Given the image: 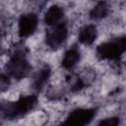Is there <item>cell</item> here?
Listing matches in <instances>:
<instances>
[{
	"mask_svg": "<svg viewBox=\"0 0 126 126\" xmlns=\"http://www.w3.org/2000/svg\"><path fill=\"white\" fill-rule=\"evenodd\" d=\"M126 49L125 36H119L100 43L96 47V55L103 60H118Z\"/></svg>",
	"mask_w": 126,
	"mask_h": 126,
	"instance_id": "3957f363",
	"label": "cell"
},
{
	"mask_svg": "<svg viewBox=\"0 0 126 126\" xmlns=\"http://www.w3.org/2000/svg\"><path fill=\"white\" fill-rule=\"evenodd\" d=\"M0 49H1V42H0Z\"/></svg>",
	"mask_w": 126,
	"mask_h": 126,
	"instance_id": "9a60e30c",
	"label": "cell"
},
{
	"mask_svg": "<svg viewBox=\"0 0 126 126\" xmlns=\"http://www.w3.org/2000/svg\"><path fill=\"white\" fill-rule=\"evenodd\" d=\"M64 17V10L58 5H52L44 14V23L47 26H55Z\"/></svg>",
	"mask_w": 126,
	"mask_h": 126,
	"instance_id": "ba28073f",
	"label": "cell"
},
{
	"mask_svg": "<svg viewBox=\"0 0 126 126\" xmlns=\"http://www.w3.org/2000/svg\"><path fill=\"white\" fill-rule=\"evenodd\" d=\"M38 17L34 13H27L20 17L18 22V33L22 38L31 36L36 30Z\"/></svg>",
	"mask_w": 126,
	"mask_h": 126,
	"instance_id": "8992f818",
	"label": "cell"
},
{
	"mask_svg": "<svg viewBox=\"0 0 126 126\" xmlns=\"http://www.w3.org/2000/svg\"><path fill=\"white\" fill-rule=\"evenodd\" d=\"M98 125H105V126H116L119 124V118L118 117H108L105 119L100 120Z\"/></svg>",
	"mask_w": 126,
	"mask_h": 126,
	"instance_id": "5bb4252c",
	"label": "cell"
},
{
	"mask_svg": "<svg viewBox=\"0 0 126 126\" xmlns=\"http://www.w3.org/2000/svg\"><path fill=\"white\" fill-rule=\"evenodd\" d=\"M109 13V5L106 1H99L90 12V18L94 20H100L105 18Z\"/></svg>",
	"mask_w": 126,
	"mask_h": 126,
	"instance_id": "8fae6325",
	"label": "cell"
},
{
	"mask_svg": "<svg viewBox=\"0 0 126 126\" xmlns=\"http://www.w3.org/2000/svg\"><path fill=\"white\" fill-rule=\"evenodd\" d=\"M52 27L53 28L46 32L45 43L51 49H57L66 40L68 36V28L64 23H60Z\"/></svg>",
	"mask_w": 126,
	"mask_h": 126,
	"instance_id": "277c9868",
	"label": "cell"
},
{
	"mask_svg": "<svg viewBox=\"0 0 126 126\" xmlns=\"http://www.w3.org/2000/svg\"><path fill=\"white\" fill-rule=\"evenodd\" d=\"M67 84L72 93H78L85 88L84 80L77 74H71L66 78Z\"/></svg>",
	"mask_w": 126,
	"mask_h": 126,
	"instance_id": "7c38bea8",
	"label": "cell"
},
{
	"mask_svg": "<svg viewBox=\"0 0 126 126\" xmlns=\"http://www.w3.org/2000/svg\"><path fill=\"white\" fill-rule=\"evenodd\" d=\"M11 85L10 77L7 74H0V93L6 92Z\"/></svg>",
	"mask_w": 126,
	"mask_h": 126,
	"instance_id": "4fadbf2b",
	"label": "cell"
},
{
	"mask_svg": "<svg viewBox=\"0 0 126 126\" xmlns=\"http://www.w3.org/2000/svg\"><path fill=\"white\" fill-rule=\"evenodd\" d=\"M51 75V68L49 65L44 64L35 74L34 79H33V89L36 91H41L42 88L45 86V84L47 83V81L49 80Z\"/></svg>",
	"mask_w": 126,
	"mask_h": 126,
	"instance_id": "9c48e42d",
	"label": "cell"
},
{
	"mask_svg": "<svg viewBox=\"0 0 126 126\" xmlns=\"http://www.w3.org/2000/svg\"><path fill=\"white\" fill-rule=\"evenodd\" d=\"M37 101L35 94H29L21 96L16 101L0 103V115L7 119H16L34 109Z\"/></svg>",
	"mask_w": 126,
	"mask_h": 126,
	"instance_id": "7a4b0ae2",
	"label": "cell"
},
{
	"mask_svg": "<svg viewBox=\"0 0 126 126\" xmlns=\"http://www.w3.org/2000/svg\"><path fill=\"white\" fill-rule=\"evenodd\" d=\"M97 36V30L94 25H86L80 31L78 34V39L81 43L85 45H91L94 42Z\"/></svg>",
	"mask_w": 126,
	"mask_h": 126,
	"instance_id": "52a82bcc",
	"label": "cell"
},
{
	"mask_svg": "<svg viewBox=\"0 0 126 126\" xmlns=\"http://www.w3.org/2000/svg\"><path fill=\"white\" fill-rule=\"evenodd\" d=\"M95 108H76L69 113L66 120L63 124L66 125H75V126H84L89 124L95 116Z\"/></svg>",
	"mask_w": 126,
	"mask_h": 126,
	"instance_id": "5b68a950",
	"label": "cell"
},
{
	"mask_svg": "<svg viewBox=\"0 0 126 126\" xmlns=\"http://www.w3.org/2000/svg\"><path fill=\"white\" fill-rule=\"evenodd\" d=\"M28 50L24 45L17 44L9 57V60L5 66L6 74L16 80H22L26 78L32 69V66L27 57Z\"/></svg>",
	"mask_w": 126,
	"mask_h": 126,
	"instance_id": "6da1fadb",
	"label": "cell"
},
{
	"mask_svg": "<svg viewBox=\"0 0 126 126\" xmlns=\"http://www.w3.org/2000/svg\"><path fill=\"white\" fill-rule=\"evenodd\" d=\"M80 59H81L80 50L76 46H73L65 52L61 60V65L65 69H71L80 61Z\"/></svg>",
	"mask_w": 126,
	"mask_h": 126,
	"instance_id": "30bf717a",
	"label": "cell"
}]
</instances>
